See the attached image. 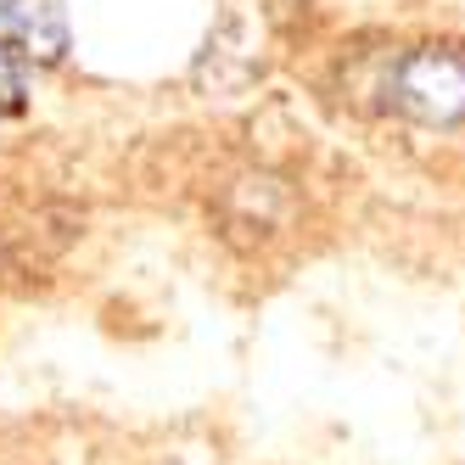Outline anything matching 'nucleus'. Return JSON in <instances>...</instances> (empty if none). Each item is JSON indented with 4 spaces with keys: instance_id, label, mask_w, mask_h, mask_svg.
<instances>
[{
    "instance_id": "obj_1",
    "label": "nucleus",
    "mask_w": 465,
    "mask_h": 465,
    "mask_svg": "<svg viewBox=\"0 0 465 465\" xmlns=\"http://www.w3.org/2000/svg\"><path fill=\"white\" fill-rule=\"evenodd\" d=\"M387 107L420 129L465 124V51L460 45H415L387 74Z\"/></svg>"
},
{
    "instance_id": "obj_2",
    "label": "nucleus",
    "mask_w": 465,
    "mask_h": 465,
    "mask_svg": "<svg viewBox=\"0 0 465 465\" xmlns=\"http://www.w3.org/2000/svg\"><path fill=\"white\" fill-rule=\"evenodd\" d=\"M219 213H224L230 230H252V236H270V230H281V224L292 219V191H286L281 174L252 169V174H236V180L224 185Z\"/></svg>"
},
{
    "instance_id": "obj_3",
    "label": "nucleus",
    "mask_w": 465,
    "mask_h": 465,
    "mask_svg": "<svg viewBox=\"0 0 465 465\" xmlns=\"http://www.w3.org/2000/svg\"><path fill=\"white\" fill-rule=\"evenodd\" d=\"M6 35L23 62H62L68 56V12H62V0H6Z\"/></svg>"
},
{
    "instance_id": "obj_4",
    "label": "nucleus",
    "mask_w": 465,
    "mask_h": 465,
    "mask_svg": "<svg viewBox=\"0 0 465 465\" xmlns=\"http://www.w3.org/2000/svg\"><path fill=\"white\" fill-rule=\"evenodd\" d=\"M28 102V79H23V56L12 45H0V113H23Z\"/></svg>"
},
{
    "instance_id": "obj_5",
    "label": "nucleus",
    "mask_w": 465,
    "mask_h": 465,
    "mask_svg": "<svg viewBox=\"0 0 465 465\" xmlns=\"http://www.w3.org/2000/svg\"><path fill=\"white\" fill-rule=\"evenodd\" d=\"M0 45H12V35H6V6H0Z\"/></svg>"
}]
</instances>
